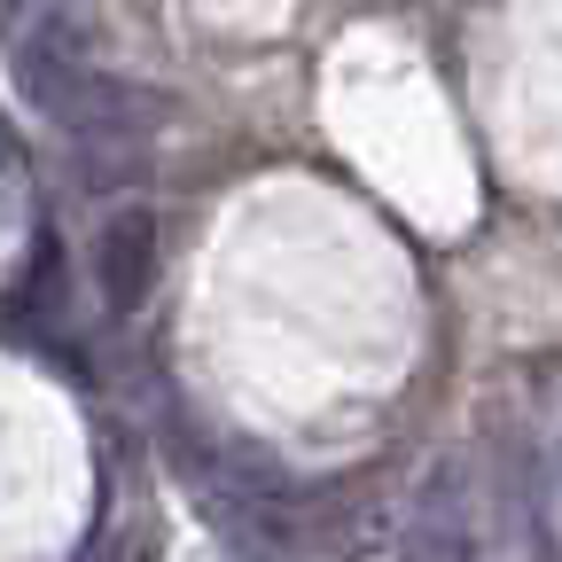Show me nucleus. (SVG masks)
Listing matches in <instances>:
<instances>
[{
  "instance_id": "f03ea898",
  "label": "nucleus",
  "mask_w": 562,
  "mask_h": 562,
  "mask_svg": "<svg viewBox=\"0 0 562 562\" xmlns=\"http://www.w3.org/2000/svg\"><path fill=\"white\" fill-rule=\"evenodd\" d=\"M94 273H102V297L117 313H133L140 297H149V281H157V220H149V211H117V220L102 227Z\"/></svg>"
},
{
  "instance_id": "f257e3e1",
  "label": "nucleus",
  "mask_w": 562,
  "mask_h": 562,
  "mask_svg": "<svg viewBox=\"0 0 562 562\" xmlns=\"http://www.w3.org/2000/svg\"><path fill=\"white\" fill-rule=\"evenodd\" d=\"M391 562H476V501H469V469L461 461H446L430 484H422V501L398 524Z\"/></svg>"
}]
</instances>
